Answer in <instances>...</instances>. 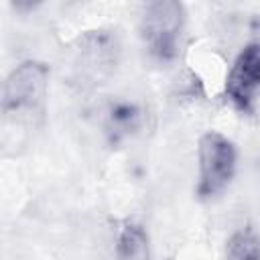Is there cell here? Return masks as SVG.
Listing matches in <instances>:
<instances>
[{"instance_id":"cell-1","label":"cell","mask_w":260,"mask_h":260,"mask_svg":"<svg viewBox=\"0 0 260 260\" xmlns=\"http://www.w3.org/2000/svg\"><path fill=\"white\" fill-rule=\"evenodd\" d=\"M236 169L234 144L219 132H207L199 140V193L211 197L225 189Z\"/></svg>"},{"instance_id":"cell-2","label":"cell","mask_w":260,"mask_h":260,"mask_svg":"<svg viewBox=\"0 0 260 260\" xmlns=\"http://www.w3.org/2000/svg\"><path fill=\"white\" fill-rule=\"evenodd\" d=\"M183 24V6L179 2L160 0L146 6L142 16V37L160 59H169L175 55L179 30Z\"/></svg>"},{"instance_id":"cell-3","label":"cell","mask_w":260,"mask_h":260,"mask_svg":"<svg viewBox=\"0 0 260 260\" xmlns=\"http://www.w3.org/2000/svg\"><path fill=\"white\" fill-rule=\"evenodd\" d=\"M47 93V67L41 63L18 65L6 81V108L10 112H35Z\"/></svg>"},{"instance_id":"cell-4","label":"cell","mask_w":260,"mask_h":260,"mask_svg":"<svg viewBox=\"0 0 260 260\" xmlns=\"http://www.w3.org/2000/svg\"><path fill=\"white\" fill-rule=\"evenodd\" d=\"M258 81H260V53H258V45L252 43L236 59L225 81V91L238 108L250 110L258 91Z\"/></svg>"},{"instance_id":"cell-5","label":"cell","mask_w":260,"mask_h":260,"mask_svg":"<svg viewBox=\"0 0 260 260\" xmlns=\"http://www.w3.org/2000/svg\"><path fill=\"white\" fill-rule=\"evenodd\" d=\"M116 260H150L148 238L140 225L128 223L122 228L116 244Z\"/></svg>"},{"instance_id":"cell-6","label":"cell","mask_w":260,"mask_h":260,"mask_svg":"<svg viewBox=\"0 0 260 260\" xmlns=\"http://www.w3.org/2000/svg\"><path fill=\"white\" fill-rule=\"evenodd\" d=\"M225 260H258V242L250 232H238L230 238Z\"/></svg>"}]
</instances>
